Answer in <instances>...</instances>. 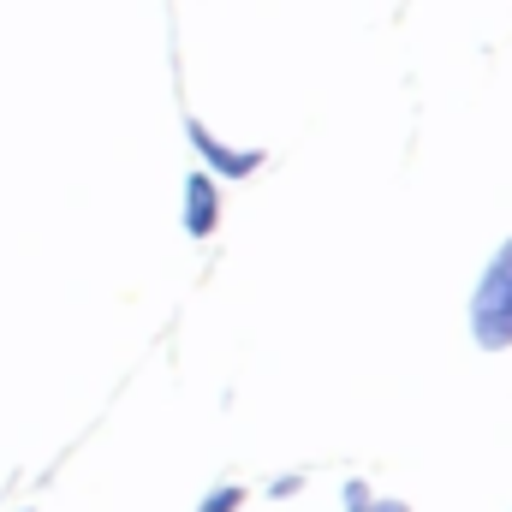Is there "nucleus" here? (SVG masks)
<instances>
[{"instance_id": "obj_5", "label": "nucleus", "mask_w": 512, "mask_h": 512, "mask_svg": "<svg viewBox=\"0 0 512 512\" xmlns=\"http://www.w3.org/2000/svg\"><path fill=\"white\" fill-rule=\"evenodd\" d=\"M346 507H352V512H370V489H364V483H346Z\"/></svg>"}, {"instance_id": "obj_3", "label": "nucleus", "mask_w": 512, "mask_h": 512, "mask_svg": "<svg viewBox=\"0 0 512 512\" xmlns=\"http://www.w3.org/2000/svg\"><path fill=\"white\" fill-rule=\"evenodd\" d=\"M221 221V191L209 173H191L185 179V233L191 239H209V227Z\"/></svg>"}, {"instance_id": "obj_1", "label": "nucleus", "mask_w": 512, "mask_h": 512, "mask_svg": "<svg viewBox=\"0 0 512 512\" xmlns=\"http://www.w3.org/2000/svg\"><path fill=\"white\" fill-rule=\"evenodd\" d=\"M471 328H477V346H489V352L512 346V239L489 262V274H483V286L471 298Z\"/></svg>"}, {"instance_id": "obj_6", "label": "nucleus", "mask_w": 512, "mask_h": 512, "mask_svg": "<svg viewBox=\"0 0 512 512\" xmlns=\"http://www.w3.org/2000/svg\"><path fill=\"white\" fill-rule=\"evenodd\" d=\"M370 512H411V507H399V501H370Z\"/></svg>"}, {"instance_id": "obj_2", "label": "nucleus", "mask_w": 512, "mask_h": 512, "mask_svg": "<svg viewBox=\"0 0 512 512\" xmlns=\"http://www.w3.org/2000/svg\"><path fill=\"white\" fill-rule=\"evenodd\" d=\"M185 131H191L197 155H203V161H209V167H215L221 179H245V173H256V161H262V149H227V143H221L215 131L203 126V120H191Z\"/></svg>"}, {"instance_id": "obj_4", "label": "nucleus", "mask_w": 512, "mask_h": 512, "mask_svg": "<svg viewBox=\"0 0 512 512\" xmlns=\"http://www.w3.org/2000/svg\"><path fill=\"white\" fill-rule=\"evenodd\" d=\"M233 507H245V489H221V495H209L197 512H233Z\"/></svg>"}]
</instances>
